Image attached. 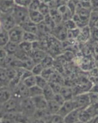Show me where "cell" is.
Wrapping results in <instances>:
<instances>
[{
  "label": "cell",
  "mask_w": 98,
  "mask_h": 123,
  "mask_svg": "<svg viewBox=\"0 0 98 123\" xmlns=\"http://www.w3.org/2000/svg\"><path fill=\"white\" fill-rule=\"evenodd\" d=\"M11 14L17 25L21 26L26 22L30 21L29 9L28 7H22L15 4Z\"/></svg>",
  "instance_id": "obj_1"
},
{
  "label": "cell",
  "mask_w": 98,
  "mask_h": 123,
  "mask_svg": "<svg viewBox=\"0 0 98 123\" xmlns=\"http://www.w3.org/2000/svg\"><path fill=\"white\" fill-rule=\"evenodd\" d=\"M20 101L19 98L12 97L11 99L1 106L3 113H20Z\"/></svg>",
  "instance_id": "obj_2"
},
{
  "label": "cell",
  "mask_w": 98,
  "mask_h": 123,
  "mask_svg": "<svg viewBox=\"0 0 98 123\" xmlns=\"http://www.w3.org/2000/svg\"><path fill=\"white\" fill-rule=\"evenodd\" d=\"M35 106L31 97L23 98L20 101V113L27 117H33L35 113Z\"/></svg>",
  "instance_id": "obj_3"
},
{
  "label": "cell",
  "mask_w": 98,
  "mask_h": 123,
  "mask_svg": "<svg viewBox=\"0 0 98 123\" xmlns=\"http://www.w3.org/2000/svg\"><path fill=\"white\" fill-rule=\"evenodd\" d=\"M25 31L20 25H16L12 29L7 31L9 41L19 44L23 41Z\"/></svg>",
  "instance_id": "obj_4"
},
{
  "label": "cell",
  "mask_w": 98,
  "mask_h": 123,
  "mask_svg": "<svg viewBox=\"0 0 98 123\" xmlns=\"http://www.w3.org/2000/svg\"><path fill=\"white\" fill-rule=\"evenodd\" d=\"M0 19L1 21L2 27L7 31L17 25L11 13H0Z\"/></svg>",
  "instance_id": "obj_5"
},
{
  "label": "cell",
  "mask_w": 98,
  "mask_h": 123,
  "mask_svg": "<svg viewBox=\"0 0 98 123\" xmlns=\"http://www.w3.org/2000/svg\"><path fill=\"white\" fill-rule=\"evenodd\" d=\"M72 100L75 102L77 108L84 109L90 104V99L88 93H82L76 95Z\"/></svg>",
  "instance_id": "obj_6"
},
{
  "label": "cell",
  "mask_w": 98,
  "mask_h": 123,
  "mask_svg": "<svg viewBox=\"0 0 98 123\" xmlns=\"http://www.w3.org/2000/svg\"><path fill=\"white\" fill-rule=\"evenodd\" d=\"M76 108H77L76 104L72 99L70 100H66L63 104V105L61 106L59 111H58L57 114L64 118L70 112H71L72 111L76 109Z\"/></svg>",
  "instance_id": "obj_7"
},
{
  "label": "cell",
  "mask_w": 98,
  "mask_h": 123,
  "mask_svg": "<svg viewBox=\"0 0 98 123\" xmlns=\"http://www.w3.org/2000/svg\"><path fill=\"white\" fill-rule=\"evenodd\" d=\"M52 31L54 32L53 36L58 41H63L67 39V30L63 25L62 26L60 24L57 25Z\"/></svg>",
  "instance_id": "obj_8"
},
{
  "label": "cell",
  "mask_w": 98,
  "mask_h": 123,
  "mask_svg": "<svg viewBox=\"0 0 98 123\" xmlns=\"http://www.w3.org/2000/svg\"><path fill=\"white\" fill-rule=\"evenodd\" d=\"M12 97V91L9 86L0 87V105L9 100Z\"/></svg>",
  "instance_id": "obj_9"
},
{
  "label": "cell",
  "mask_w": 98,
  "mask_h": 123,
  "mask_svg": "<svg viewBox=\"0 0 98 123\" xmlns=\"http://www.w3.org/2000/svg\"><path fill=\"white\" fill-rule=\"evenodd\" d=\"M91 34H90V28L87 25L80 29V33L77 38V40L78 42L82 43H86L90 40Z\"/></svg>",
  "instance_id": "obj_10"
},
{
  "label": "cell",
  "mask_w": 98,
  "mask_h": 123,
  "mask_svg": "<svg viewBox=\"0 0 98 123\" xmlns=\"http://www.w3.org/2000/svg\"><path fill=\"white\" fill-rule=\"evenodd\" d=\"M34 105L36 110L47 109V100L45 99L43 95L34 97L31 98Z\"/></svg>",
  "instance_id": "obj_11"
},
{
  "label": "cell",
  "mask_w": 98,
  "mask_h": 123,
  "mask_svg": "<svg viewBox=\"0 0 98 123\" xmlns=\"http://www.w3.org/2000/svg\"><path fill=\"white\" fill-rule=\"evenodd\" d=\"M82 108H76L64 117V123H74L79 121L78 117Z\"/></svg>",
  "instance_id": "obj_12"
},
{
  "label": "cell",
  "mask_w": 98,
  "mask_h": 123,
  "mask_svg": "<svg viewBox=\"0 0 98 123\" xmlns=\"http://www.w3.org/2000/svg\"><path fill=\"white\" fill-rule=\"evenodd\" d=\"M47 54L48 53L45 50H44L42 49H38V50L33 51L32 54L30 55V57L32 59V60L36 64V63H41L42 60Z\"/></svg>",
  "instance_id": "obj_13"
},
{
  "label": "cell",
  "mask_w": 98,
  "mask_h": 123,
  "mask_svg": "<svg viewBox=\"0 0 98 123\" xmlns=\"http://www.w3.org/2000/svg\"><path fill=\"white\" fill-rule=\"evenodd\" d=\"M29 20L34 24L38 25L44 21L45 17L39 11H29Z\"/></svg>",
  "instance_id": "obj_14"
},
{
  "label": "cell",
  "mask_w": 98,
  "mask_h": 123,
  "mask_svg": "<svg viewBox=\"0 0 98 123\" xmlns=\"http://www.w3.org/2000/svg\"><path fill=\"white\" fill-rule=\"evenodd\" d=\"M3 48L6 50L8 55H15L18 52V50H19L20 47L19 44H18L14 43L11 41H9Z\"/></svg>",
  "instance_id": "obj_15"
},
{
  "label": "cell",
  "mask_w": 98,
  "mask_h": 123,
  "mask_svg": "<svg viewBox=\"0 0 98 123\" xmlns=\"http://www.w3.org/2000/svg\"><path fill=\"white\" fill-rule=\"evenodd\" d=\"M20 27H22V28L23 29V30L25 31L33 33L36 34V35H39L38 25L34 24L32 22L29 21L28 22H26L25 24L22 25Z\"/></svg>",
  "instance_id": "obj_16"
},
{
  "label": "cell",
  "mask_w": 98,
  "mask_h": 123,
  "mask_svg": "<svg viewBox=\"0 0 98 123\" xmlns=\"http://www.w3.org/2000/svg\"><path fill=\"white\" fill-rule=\"evenodd\" d=\"M61 106L58 104L57 102H55L54 100L47 101V109L50 113V115H55L57 114L58 111L60 108Z\"/></svg>",
  "instance_id": "obj_17"
},
{
  "label": "cell",
  "mask_w": 98,
  "mask_h": 123,
  "mask_svg": "<svg viewBox=\"0 0 98 123\" xmlns=\"http://www.w3.org/2000/svg\"><path fill=\"white\" fill-rule=\"evenodd\" d=\"M60 94L64 97L65 100H70L74 97V91L67 87H61Z\"/></svg>",
  "instance_id": "obj_18"
},
{
  "label": "cell",
  "mask_w": 98,
  "mask_h": 123,
  "mask_svg": "<svg viewBox=\"0 0 98 123\" xmlns=\"http://www.w3.org/2000/svg\"><path fill=\"white\" fill-rule=\"evenodd\" d=\"M39 39H40V38H39V35H36V34L27 32V31L24 32L23 41H26V42L33 43L39 41Z\"/></svg>",
  "instance_id": "obj_19"
},
{
  "label": "cell",
  "mask_w": 98,
  "mask_h": 123,
  "mask_svg": "<svg viewBox=\"0 0 98 123\" xmlns=\"http://www.w3.org/2000/svg\"><path fill=\"white\" fill-rule=\"evenodd\" d=\"M93 118V116H91V114L88 111L87 109H82L79 114V117L78 119L79 121L83 123H88Z\"/></svg>",
  "instance_id": "obj_20"
},
{
  "label": "cell",
  "mask_w": 98,
  "mask_h": 123,
  "mask_svg": "<svg viewBox=\"0 0 98 123\" xmlns=\"http://www.w3.org/2000/svg\"><path fill=\"white\" fill-rule=\"evenodd\" d=\"M54 61H55V60L53 59V56L48 54L44 57V59L42 60V62H41V64L42 65L44 69L52 68L53 67Z\"/></svg>",
  "instance_id": "obj_21"
},
{
  "label": "cell",
  "mask_w": 98,
  "mask_h": 123,
  "mask_svg": "<svg viewBox=\"0 0 98 123\" xmlns=\"http://www.w3.org/2000/svg\"><path fill=\"white\" fill-rule=\"evenodd\" d=\"M55 93L49 84L43 89V95L47 101L53 100Z\"/></svg>",
  "instance_id": "obj_22"
},
{
  "label": "cell",
  "mask_w": 98,
  "mask_h": 123,
  "mask_svg": "<svg viewBox=\"0 0 98 123\" xmlns=\"http://www.w3.org/2000/svg\"><path fill=\"white\" fill-rule=\"evenodd\" d=\"M19 47L23 50L25 53L28 54L30 57L32 54L33 49V44L31 43L26 42V41H22L21 43L19 44Z\"/></svg>",
  "instance_id": "obj_23"
},
{
  "label": "cell",
  "mask_w": 98,
  "mask_h": 123,
  "mask_svg": "<svg viewBox=\"0 0 98 123\" xmlns=\"http://www.w3.org/2000/svg\"><path fill=\"white\" fill-rule=\"evenodd\" d=\"M98 21V10H93L90 14L88 20V26L90 28L95 27L97 22Z\"/></svg>",
  "instance_id": "obj_24"
},
{
  "label": "cell",
  "mask_w": 98,
  "mask_h": 123,
  "mask_svg": "<svg viewBox=\"0 0 98 123\" xmlns=\"http://www.w3.org/2000/svg\"><path fill=\"white\" fill-rule=\"evenodd\" d=\"M9 41L8 33L5 30H0V48H4L5 45Z\"/></svg>",
  "instance_id": "obj_25"
},
{
  "label": "cell",
  "mask_w": 98,
  "mask_h": 123,
  "mask_svg": "<svg viewBox=\"0 0 98 123\" xmlns=\"http://www.w3.org/2000/svg\"><path fill=\"white\" fill-rule=\"evenodd\" d=\"M41 95H43V89L37 85L29 88V97L33 98Z\"/></svg>",
  "instance_id": "obj_26"
},
{
  "label": "cell",
  "mask_w": 98,
  "mask_h": 123,
  "mask_svg": "<svg viewBox=\"0 0 98 123\" xmlns=\"http://www.w3.org/2000/svg\"><path fill=\"white\" fill-rule=\"evenodd\" d=\"M28 88H30L31 87L34 86L36 85V76L33 74L27 77V78L23 80L22 81Z\"/></svg>",
  "instance_id": "obj_27"
},
{
  "label": "cell",
  "mask_w": 98,
  "mask_h": 123,
  "mask_svg": "<svg viewBox=\"0 0 98 123\" xmlns=\"http://www.w3.org/2000/svg\"><path fill=\"white\" fill-rule=\"evenodd\" d=\"M36 85L42 89L49 84V81L41 75L36 76Z\"/></svg>",
  "instance_id": "obj_28"
},
{
  "label": "cell",
  "mask_w": 98,
  "mask_h": 123,
  "mask_svg": "<svg viewBox=\"0 0 98 123\" xmlns=\"http://www.w3.org/2000/svg\"><path fill=\"white\" fill-rule=\"evenodd\" d=\"M44 70V67H42V65L41 64V63H36V64L34 65L33 67V68L31 69V71L34 76H36L41 75Z\"/></svg>",
  "instance_id": "obj_29"
},
{
  "label": "cell",
  "mask_w": 98,
  "mask_h": 123,
  "mask_svg": "<svg viewBox=\"0 0 98 123\" xmlns=\"http://www.w3.org/2000/svg\"><path fill=\"white\" fill-rule=\"evenodd\" d=\"M47 123H64V118L58 114L51 115L48 119Z\"/></svg>",
  "instance_id": "obj_30"
},
{
  "label": "cell",
  "mask_w": 98,
  "mask_h": 123,
  "mask_svg": "<svg viewBox=\"0 0 98 123\" xmlns=\"http://www.w3.org/2000/svg\"><path fill=\"white\" fill-rule=\"evenodd\" d=\"M50 7L47 5V4H45L44 3L41 1V5L39 6V11L44 16L46 17L47 15L50 14Z\"/></svg>",
  "instance_id": "obj_31"
},
{
  "label": "cell",
  "mask_w": 98,
  "mask_h": 123,
  "mask_svg": "<svg viewBox=\"0 0 98 123\" xmlns=\"http://www.w3.org/2000/svg\"><path fill=\"white\" fill-rule=\"evenodd\" d=\"M79 33H80V28H78L67 30V39H72V40L77 39Z\"/></svg>",
  "instance_id": "obj_32"
},
{
  "label": "cell",
  "mask_w": 98,
  "mask_h": 123,
  "mask_svg": "<svg viewBox=\"0 0 98 123\" xmlns=\"http://www.w3.org/2000/svg\"><path fill=\"white\" fill-rule=\"evenodd\" d=\"M54 73H55V71L53 69V67L49 68H45L42 74H41V76L49 81V80H50V78Z\"/></svg>",
  "instance_id": "obj_33"
},
{
  "label": "cell",
  "mask_w": 98,
  "mask_h": 123,
  "mask_svg": "<svg viewBox=\"0 0 98 123\" xmlns=\"http://www.w3.org/2000/svg\"><path fill=\"white\" fill-rule=\"evenodd\" d=\"M90 39L93 43H98V28L96 27L90 28Z\"/></svg>",
  "instance_id": "obj_34"
},
{
  "label": "cell",
  "mask_w": 98,
  "mask_h": 123,
  "mask_svg": "<svg viewBox=\"0 0 98 123\" xmlns=\"http://www.w3.org/2000/svg\"><path fill=\"white\" fill-rule=\"evenodd\" d=\"M63 25H64V27H65L67 30H73L77 28L76 24L72 18L71 19H69L67 20H66V21L64 22Z\"/></svg>",
  "instance_id": "obj_35"
},
{
  "label": "cell",
  "mask_w": 98,
  "mask_h": 123,
  "mask_svg": "<svg viewBox=\"0 0 98 123\" xmlns=\"http://www.w3.org/2000/svg\"><path fill=\"white\" fill-rule=\"evenodd\" d=\"M41 3V0H33L31 4L28 6V9L29 11H39Z\"/></svg>",
  "instance_id": "obj_36"
},
{
  "label": "cell",
  "mask_w": 98,
  "mask_h": 123,
  "mask_svg": "<svg viewBox=\"0 0 98 123\" xmlns=\"http://www.w3.org/2000/svg\"><path fill=\"white\" fill-rule=\"evenodd\" d=\"M33 0H14V4L17 6L28 7Z\"/></svg>",
  "instance_id": "obj_37"
},
{
  "label": "cell",
  "mask_w": 98,
  "mask_h": 123,
  "mask_svg": "<svg viewBox=\"0 0 98 123\" xmlns=\"http://www.w3.org/2000/svg\"><path fill=\"white\" fill-rule=\"evenodd\" d=\"M6 51L3 48H0V65L3 67V64L7 56Z\"/></svg>",
  "instance_id": "obj_38"
},
{
  "label": "cell",
  "mask_w": 98,
  "mask_h": 123,
  "mask_svg": "<svg viewBox=\"0 0 98 123\" xmlns=\"http://www.w3.org/2000/svg\"><path fill=\"white\" fill-rule=\"evenodd\" d=\"M53 100H54L56 102H57L58 104L60 105L61 106L63 105V104H64L65 101H66L65 100V98H64V97H63L60 93L55 94Z\"/></svg>",
  "instance_id": "obj_39"
},
{
  "label": "cell",
  "mask_w": 98,
  "mask_h": 123,
  "mask_svg": "<svg viewBox=\"0 0 98 123\" xmlns=\"http://www.w3.org/2000/svg\"><path fill=\"white\" fill-rule=\"evenodd\" d=\"M90 99V104L98 103V94L93 92H88Z\"/></svg>",
  "instance_id": "obj_40"
},
{
  "label": "cell",
  "mask_w": 98,
  "mask_h": 123,
  "mask_svg": "<svg viewBox=\"0 0 98 123\" xmlns=\"http://www.w3.org/2000/svg\"><path fill=\"white\" fill-rule=\"evenodd\" d=\"M93 10H98V0H90Z\"/></svg>",
  "instance_id": "obj_41"
},
{
  "label": "cell",
  "mask_w": 98,
  "mask_h": 123,
  "mask_svg": "<svg viewBox=\"0 0 98 123\" xmlns=\"http://www.w3.org/2000/svg\"><path fill=\"white\" fill-rule=\"evenodd\" d=\"M90 92H93V93H96L98 94V82L95 83L91 86V89L89 91Z\"/></svg>",
  "instance_id": "obj_42"
},
{
  "label": "cell",
  "mask_w": 98,
  "mask_h": 123,
  "mask_svg": "<svg viewBox=\"0 0 98 123\" xmlns=\"http://www.w3.org/2000/svg\"><path fill=\"white\" fill-rule=\"evenodd\" d=\"M48 119H38V118H33L31 123H47Z\"/></svg>",
  "instance_id": "obj_43"
},
{
  "label": "cell",
  "mask_w": 98,
  "mask_h": 123,
  "mask_svg": "<svg viewBox=\"0 0 98 123\" xmlns=\"http://www.w3.org/2000/svg\"><path fill=\"white\" fill-rule=\"evenodd\" d=\"M94 47H93V50L96 55H98V43H94Z\"/></svg>",
  "instance_id": "obj_44"
},
{
  "label": "cell",
  "mask_w": 98,
  "mask_h": 123,
  "mask_svg": "<svg viewBox=\"0 0 98 123\" xmlns=\"http://www.w3.org/2000/svg\"><path fill=\"white\" fill-rule=\"evenodd\" d=\"M88 123H98V115L94 116Z\"/></svg>",
  "instance_id": "obj_45"
},
{
  "label": "cell",
  "mask_w": 98,
  "mask_h": 123,
  "mask_svg": "<svg viewBox=\"0 0 98 123\" xmlns=\"http://www.w3.org/2000/svg\"><path fill=\"white\" fill-rule=\"evenodd\" d=\"M1 29H3V27H2V24H1V19H0V30Z\"/></svg>",
  "instance_id": "obj_46"
},
{
  "label": "cell",
  "mask_w": 98,
  "mask_h": 123,
  "mask_svg": "<svg viewBox=\"0 0 98 123\" xmlns=\"http://www.w3.org/2000/svg\"><path fill=\"white\" fill-rule=\"evenodd\" d=\"M95 27H96V28H98V21L97 22L96 24V25H95Z\"/></svg>",
  "instance_id": "obj_47"
},
{
  "label": "cell",
  "mask_w": 98,
  "mask_h": 123,
  "mask_svg": "<svg viewBox=\"0 0 98 123\" xmlns=\"http://www.w3.org/2000/svg\"><path fill=\"white\" fill-rule=\"evenodd\" d=\"M82 123V122L80 121H78L76 122V123Z\"/></svg>",
  "instance_id": "obj_48"
},
{
  "label": "cell",
  "mask_w": 98,
  "mask_h": 123,
  "mask_svg": "<svg viewBox=\"0 0 98 123\" xmlns=\"http://www.w3.org/2000/svg\"><path fill=\"white\" fill-rule=\"evenodd\" d=\"M3 68V67H2V66L1 65H0V70H1V68ZM3 68H4V67H3Z\"/></svg>",
  "instance_id": "obj_49"
},
{
  "label": "cell",
  "mask_w": 98,
  "mask_h": 123,
  "mask_svg": "<svg viewBox=\"0 0 98 123\" xmlns=\"http://www.w3.org/2000/svg\"><path fill=\"white\" fill-rule=\"evenodd\" d=\"M77 1H78V0H77Z\"/></svg>",
  "instance_id": "obj_50"
},
{
  "label": "cell",
  "mask_w": 98,
  "mask_h": 123,
  "mask_svg": "<svg viewBox=\"0 0 98 123\" xmlns=\"http://www.w3.org/2000/svg\"></svg>",
  "instance_id": "obj_51"
},
{
  "label": "cell",
  "mask_w": 98,
  "mask_h": 123,
  "mask_svg": "<svg viewBox=\"0 0 98 123\" xmlns=\"http://www.w3.org/2000/svg\"></svg>",
  "instance_id": "obj_52"
}]
</instances>
